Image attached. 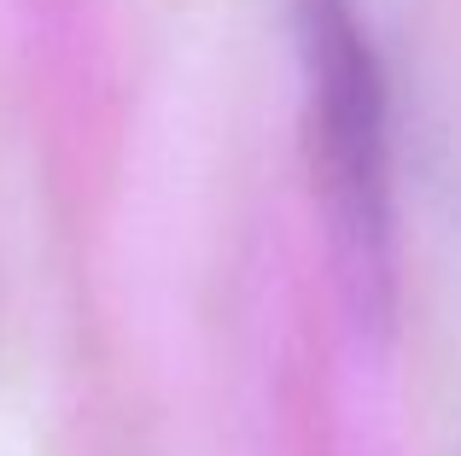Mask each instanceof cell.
Segmentation results:
<instances>
[{
  "instance_id": "1",
  "label": "cell",
  "mask_w": 461,
  "mask_h": 456,
  "mask_svg": "<svg viewBox=\"0 0 461 456\" xmlns=\"http://www.w3.org/2000/svg\"><path fill=\"white\" fill-rule=\"evenodd\" d=\"M310 82V147L327 205L362 251L385 246L392 211V141H385V77L350 0H298Z\"/></svg>"
}]
</instances>
